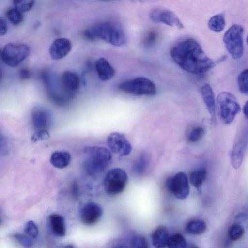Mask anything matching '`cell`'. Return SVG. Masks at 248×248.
I'll return each instance as SVG.
<instances>
[{
    "label": "cell",
    "mask_w": 248,
    "mask_h": 248,
    "mask_svg": "<svg viewBox=\"0 0 248 248\" xmlns=\"http://www.w3.org/2000/svg\"><path fill=\"white\" fill-rule=\"evenodd\" d=\"M170 54L173 61L183 70L192 74L206 72L215 63L202 50L195 40H182L172 47Z\"/></svg>",
    "instance_id": "1"
},
{
    "label": "cell",
    "mask_w": 248,
    "mask_h": 248,
    "mask_svg": "<svg viewBox=\"0 0 248 248\" xmlns=\"http://www.w3.org/2000/svg\"><path fill=\"white\" fill-rule=\"evenodd\" d=\"M84 36L90 41L102 40L120 46L125 42V35L121 26L117 23L102 21L93 25L83 32Z\"/></svg>",
    "instance_id": "2"
},
{
    "label": "cell",
    "mask_w": 248,
    "mask_h": 248,
    "mask_svg": "<svg viewBox=\"0 0 248 248\" xmlns=\"http://www.w3.org/2000/svg\"><path fill=\"white\" fill-rule=\"evenodd\" d=\"M86 155L83 167L86 173L95 177L100 174L109 165L112 158L109 150L103 147L88 146L84 149Z\"/></svg>",
    "instance_id": "3"
},
{
    "label": "cell",
    "mask_w": 248,
    "mask_h": 248,
    "mask_svg": "<svg viewBox=\"0 0 248 248\" xmlns=\"http://www.w3.org/2000/svg\"><path fill=\"white\" fill-rule=\"evenodd\" d=\"M217 110L220 120L223 123H231L240 111V106L233 94L222 92L217 98Z\"/></svg>",
    "instance_id": "4"
},
{
    "label": "cell",
    "mask_w": 248,
    "mask_h": 248,
    "mask_svg": "<svg viewBox=\"0 0 248 248\" xmlns=\"http://www.w3.org/2000/svg\"><path fill=\"white\" fill-rule=\"evenodd\" d=\"M243 27L238 24L232 25L225 33L223 42L226 49L235 60L240 59L244 51Z\"/></svg>",
    "instance_id": "5"
},
{
    "label": "cell",
    "mask_w": 248,
    "mask_h": 248,
    "mask_svg": "<svg viewBox=\"0 0 248 248\" xmlns=\"http://www.w3.org/2000/svg\"><path fill=\"white\" fill-rule=\"evenodd\" d=\"M30 51V48L26 44L9 43L1 51L0 57L5 64L16 67L28 57Z\"/></svg>",
    "instance_id": "6"
},
{
    "label": "cell",
    "mask_w": 248,
    "mask_h": 248,
    "mask_svg": "<svg viewBox=\"0 0 248 248\" xmlns=\"http://www.w3.org/2000/svg\"><path fill=\"white\" fill-rule=\"evenodd\" d=\"M121 91L133 95L153 96L156 93L155 84L145 77H138L120 84Z\"/></svg>",
    "instance_id": "7"
},
{
    "label": "cell",
    "mask_w": 248,
    "mask_h": 248,
    "mask_svg": "<svg viewBox=\"0 0 248 248\" xmlns=\"http://www.w3.org/2000/svg\"><path fill=\"white\" fill-rule=\"evenodd\" d=\"M127 175L124 170L116 168L110 170L106 174L103 185L106 192L110 195L118 194L124 189Z\"/></svg>",
    "instance_id": "8"
},
{
    "label": "cell",
    "mask_w": 248,
    "mask_h": 248,
    "mask_svg": "<svg viewBox=\"0 0 248 248\" xmlns=\"http://www.w3.org/2000/svg\"><path fill=\"white\" fill-rule=\"evenodd\" d=\"M166 186L168 191L178 199L184 200L189 194L188 178L185 172H179L173 176L168 177Z\"/></svg>",
    "instance_id": "9"
},
{
    "label": "cell",
    "mask_w": 248,
    "mask_h": 248,
    "mask_svg": "<svg viewBox=\"0 0 248 248\" xmlns=\"http://www.w3.org/2000/svg\"><path fill=\"white\" fill-rule=\"evenodd\" d=\"M107 144L112 152L121 156L128 155L132 150L131 143L125 135L123 133L119 132L110 133L107 137Z\"/></svg>",
    "instance_id": "10"
},
{
    "label": "cell",
    "mask_w": 248,
    "mask_h": 248,
    "mask_svg": "<svg viewBox=\"0 0 248 248\" xmlns=\"http://www.w3.org/2000/svg\"><path fill=\"white\" fill-rule=\"evenodd\" d=\"M149 16L154 22L162 23L179 29L184 28V25L180 19L173 12L168 9L154 8L151 11Z\"/></svg>",
    "instance_id": "11"
},
{
    "label": "cell",
    "mask_w": 248,
    "mask_h": 248,
    "mask_svg": "<svg viewBox=\"0 0 248 248\" xmlns=\"http://www.w3.org/2000/svg\"><path fill=\"white\" fill-rule=\"evenodd\" d=\"M80 218L84 224L92 225L100 219L103 214L101 206L95 202L85 204L80 211Z\"/></svg>",
    "instance_id": "12"
},
{
    "label": "cell",
    "mask_w": 248,
    "mask_h": 248,
    "mask_svg": "<svg viewBox=\"0 0 248 248\" xmlns=\"http://www.w3.org/2000/svg\"><path fill=\"white\" fill-rule=\"evenodd\" d=\"M72 49V43L66 38H59L53 41L50 46L49 53L54 60H60L67 56Z\"/></svg>",
    "instance_id": "13"
},
{
    "label": "cell",
    "mask_w": 248,
    "mask_h": 248,
    "mask_svg": "<svg viewBox=\"0 0 248 248\" xmlns=\"http://www.w3.org/2000/svg\"><path fill=\"white\" fill-rule=\"evenodd\" d=\"M248 143V131L243 133L234 146L231 155V162L233 168H239L243 161L245 151Z\"/></svg>",
    "instance_id": "14"
},
{
    "label": "cell",
    "mask_w": 248,
    "mask_h": 248,
    "mask_svg": "<svg viewBox=\"0 0 248 248\" xmlns=\"http://www.w3.org/2000/svg\"><path fill=\"white\" fill-rule=\"evenodd\" d=\"M201 93L202 100L206 107L211 120L216 123V105L214 92L209 84H204L201 88Z\"/></svg>",
    "instance_id": "15"
},
{
    "label": "cell",
    "mask_w": 248,
    "mask_h": 248,
    "mask_svg": "<svg viewBox=\"0 0 248 248\" xmlns=\"http://www.w3.org/2000/svg\"><path fill=\"white\" fill-rule=\"evenodd\" d=\"M60 80L62 88L69 93L76 91L79 87V77L77 73L73 71H64L62 74Z\"/></svg>",
    "instance_id": "16"
},
{
    "label": "cell",
    "mask_w": 248,
    "mask_h": 248,
    "mask_svg": "<svg viewBox=\"0 0 248 248\" xmlns=\"http://www.w3.org/2000/svg\"><path fill=\"white\" fill-rule=\"evenodd\" d=\"M95 67L99 78L104 81L112 78L115 74L113 67L107 59L101 57L95 62Z\"/></svg>",
    "instance_id": "17"
},
{
    "label": "cell",
    "mask_w": 248,
    "mask_h": 248,
    "mask_svg": "<svg viewBox=\"0 0 248 248\" xmlns=\"http://www.w3.org/2000/svg\"><path fill=\"white\" fill-rule=\"evenodd\" d=\"M49 221L52 232L57 236L64 237L66 229L64 217L59 214H52L49 217Z\"/></svg>",
    "instance_id": "18"
},
{
    "label": "cell",
    "mask_w": 248,
    "mask_h": 248,
    "mask_svg": "<svg viewBox=\"0 0 248 248\" xmlns=\"http://www.w3.org/2000/svg\"><path fill=\"white\" fill-rule=\"evenodd\" d=\"M151 237L152 244L155 247H165L169 238L168 231L164 226H159L153 231Z\"/></svg>",
    "instance_id": "19"
},
{
    "label": "cell",
    "mask_w": 248,
    "mask_h": 248,
    "mask_svg": "<svg viewBox=\"0 0 248 248\" xmlns=\"http://www.w3.org/2000/svg\"><path fill=\"white\" fill-rule=\"evenodd\" d=\"M71 160V155L68 152L58 151L52 154L50 158V162L55 168L63 169L69 165Z\"/></svg>",
    "instance_id": "20"
},
{
    "label": "cell",
    "mask_w": 248,
    "mask_h": 248,
    "mask_svg": "<svg viewBox=\"0 0 248 248\" xmlns=\"http://www.w3.org/2000/svg\"><path fill=\"white\" fill-rule=\"evenodd\" d=\"M32 122L34 127L37 129H45L49 123L47 114L41 110L34 111L32 114Z\"/></svg>",
    "instance_id": "21"
},
{
    "label": "cell",
    "mask_w": 248,
    "mask_h": 248,
    "mask_svg": "<svg viewBox=\"0 0 248 248\" xmlns=\"http://www.w3.org/2000/svg\"><path fill=\"white\" fill-rule=\"evenodd\" d=\"M208 26L210 30L215 32L222 31L225 26V19L223 14H217L209 20Z\"/></svg>",
    "instance_id": "22"
},
{
    "label": "cell",
    "mask_w": 248,
    "mask_h": 248,
    "mask_svg": "<svg viewBox=\"0 0 248 248\" xmlns=\"http://www.w3.org/2000/svg\"><path fill=\"white\" fill-rule=\"evenodd\" d=\"M186 228L188 233L193 235H199L205 232L206 225L202 220L194 219L187 224Z\"/></svg>",
    "instance_id": "23"
},
{
    "label": "cell",
    "mask_w": 248,
    "mask_h": 248,
    "mask_svg": "<svg viewBox=\"0 0 248 248\" xmlns=\"http://www.w3.org/2000/svg\"><path fill=\"white\" fill-rule=\"evenodd\" d=\"M206 177V170L204 168H200L192 171L190 174V181L196 188L201 186Z\"/></svg>",
    "instance_id": "24"
},
{
    "label": "cell",
    "mask_w": 248,
    "mask_h": 248,
    "mask_svg": "<svg viewBox=\"0 0 248 248\" xmlns=\"http://www.w3.org/2000/svg\"><path fill=\"white\" fill-rule=\"evenodd\" d=\"M167 246L171 248H184L187 247L185 237L180 233L169 236Z\"/></svg>",
    "instance_id": "25"
},
{
    "label": "cell",
    "mask_w": 248,
    "mask_h": 248,
    "mask_svg": "<svg viewBox=\"0 0 248 248\" xmlns=\"http://www.w3.org/2000/svg\"><path fill=\"white\" fill-rule=\"evenodd\" d=\"M5 15L10 22L14 25L20 24L23 20L22 13L16 8L7 10Z\"/></svg>",
    "instance_id": "26"
},
{
    "label": "cell",
    "mask_w": 248,
    "mask_h": 248,
    "mask_svg": "<svg viewBox=\"0 0 248 248\" xmlns=\"http://www.w3.org/2000/svg\"><path fill=\"white\" fill-rule=\"evenodd\" d=\"M244 232V229L241 225L233 224L228 228V235L232 240L237 241L243 237Z\"/></svg>",
    "instance_id": "27"
},
{
    "label": "cell",
    "mask_w": 248,
    "mask_h": 248,
    "mask_svg": "<svg viewBox=\"0 0 248 248\" xmlns=\"http://www.w3.org/2000/svg\"><path fill=\"white\" fill-rule=\"evenodd\" d=\"M237 83L240 92L244 94H248V68L240 73L238 77Z\"/></svg>",
    "instance_id": "28"
},
{
    "label": "cell",
    "mask_w": 248,
    "mask_h": 248,
    "mask_svg": "<svg viewBox=\"0 0 248 248\" xmlns=\"http://www.w3.org/2000/svg\"><path fill=\"white\" fill-rule=\"evenodd\" d=\"M15 8L22 13L30 11L34 4V0H13Z\"/></svg>",
    "instance_id": "29"
},
{
    "label": "cell",
    "mask_w": 248,
    "mask_h": 248,
    "mask_svg": "<svg viewBox=\"0 0 248 248\" xmlns=\"http://www.w3.org/2000/svg\"><path fill=\"white\" fill-rule=\"evenodd\" d=\"M24 231L26 235L33 239L37 238L39 233L37 225L32 220L26 223L24 226Z\"/></svg>",
    "instance_id": "30"
},
{
    "label": "cell",
    "mask_w": 248,
    "mask_h": 248,
    "mask_svg": "<svg viewBox=\"0 0 248 248\" xmlns=\"http://www.w3.org/2000/svg\"><path fill=\"white\" fill-rule=\"evenodd\" d=\"M158 38V33L154 30L147 32L142 40V44L145 47H150L155 45Z\"/></svg>",
    "instance_id": "31"
},
{
    "label": "cell",
    "mask_w": 248,
    "mask_h": 248,
    "mask_svg": "<svg viewBox=\"0 0 248 248\" xmlns=\"http://www.w3.org/2000/svg\"><path fill=\"white\" fill-rule=\"evenodd\" d=\"M205 133L204 128L202 126H197L191 130L188 136V140L192 143L199 141Z\"/></svg>",
    "instance_id": "32"
},
{
    "label": "cell",
    "mask_w": 248,
    "mask_h": 248,
    "mask_svg": "<svg viewBox=\"0 0 248 248\" xmlns=\"http://www.w3.org/2000/svg\"><path fill=\"white\" fill-rule=\"evenodd\" d=\"M49 137V133L46 129H38L32 135L31 141L32 142L35 143L37 141L47 140Z\"/></svg>",
    "instance_id": "33"
},
{
    "label": "cell",
    "mask_w": 248,
    "mask_h": 248,
    "mask_svg": "<svg viewBox=\"0 0 248 248\" xmlns=\"http://www.w3.org/2000/svg\"><path fill=\"white\" fill-rule=\"evenodd\" d=\"M146 166V157L142 155L134 163L133 171L138 174H141L144 171Z\"/></svg>",
    "instance_id": "34"
},
{
    "label": "cell",
    "mask_w": 248,
    "mask_h": 248,
    "mask_svg": "<svg viewBox=\"0 0 248 248\" xmlns=\"http://www.w3.org/2000/svg\"><path fill=\"white\" fill-rule=\"evenodd\" d=\"M14 237L20 245L25 248H30L33 245L31 238L27 235L16 233L14 235Z\"/></svg>",
    "instance_id": "35"
},
{
    "label": "cell",
    "mask_w": 248,
    "mask_h": 248,
    "mask_svg": "<svg viewBox=\"0 0 248 248\" xmlns=\"http://www.w3.org/2000/svg\"><path fill=\"white\" fill-rule=\"evenodd\" d=\"M130 244L132 248H146L149 247L146 239L143 237L139 236L133 237L130 242Z\"/></svg>",
    "instance_id": "36"
},
{
    "label": "cell",
    "mask_w": 248,
    "mask_h": 248,
    "mask_svg": "<svg viewBox=\"0 0 248 248\" xmlns=\"http://www.w3.org/2000/svg\"><path fill=\"white\" fill-rule=\"evenodd\" d=\"M8 26L6 21L2 17L0 18V35H4L7 32Z\"/></svg>",
    "instance_id": "37"
},
{
    "label": "cell",
    "mask_w": 248,
    "mask_h": 248,
    "mask_svg": "<svg viewBox=\"0 0 248 248\" xmlns=\"http://www.w3.org/2000/svg\"><path fill=\"white\" fill-rule=\"evenodd\" d=\"M19 76L23 79H28L30 77V73L27 69H22L19 71Z\"/></svg>",
    "instance_id": "38"
},
{
    "label": "cell",
    "mask_w": 248,
    "mask_h": 248,
    "mask_svg": "<svg viewBox=\"0 0 248 248\" xmlns=\"http://www.w3.org/2000/svg\"><path fill=\"white\" fill-rule=\"evenodd\" d=\"M78 186L77 182H74L72 187V193L74 197H76L78 194Z\"/></svg>",
    "instance_id": "39"
},
{
    "label": "cell",
    "mask_w": 248,
    "mask_h": 248,
    "mask_svg": "<svg viewBox=\"0 0 248 248\" xmlns=\"http://www.w3.org/2000/svg\"><path fill=\"white\" fill-rule=\"evenodd\" d=\"M133 2L140 3H147L157 2L162 0H130Z\"/></svg>",
    "instance_id": "40"
},
{
    "label": "cell",
    "mask_w": 248,
    "mask_h": 248,
    "mask_svg": "<svg viewBox=\"0 0 248 248\" xmlns=\"http://www.w3.org/2000/svg\"><path fill=\"white\" fill-rule=\"evenodd\" d=\"M243 112L245 116L248 119V100H247L243 108Z\"/></svg>",
    "instance_id": "41"
},
{
    "label": "cell",
    "mask_w": 248,
    "mask_h": 248,
    "mask_svg": "<svg viewBox=\"0 0 248 248\" xmlns=\"http://www.w3.org/2000/svg\"><path fill=\"white\" fill-rule=\"evenodd\" d=\"M103 1H115L118 0H99Z\"/></svg>",
    "instance_id": "42"
},
{
    "label": "cell",
    "mask_w": 248,
    "mask_h": 248,
    "mask_svg": "<svg viewBox=\"0 0 248 248\" xmlns=\"http://www.w3.org/2000/svg\"><path fill=\"white\" fill-rule=\"evenodd\" d=\"M247 43L248 45V36H247Z\"/></svg>",
    "instance_id": "43"
}]
</instances>
